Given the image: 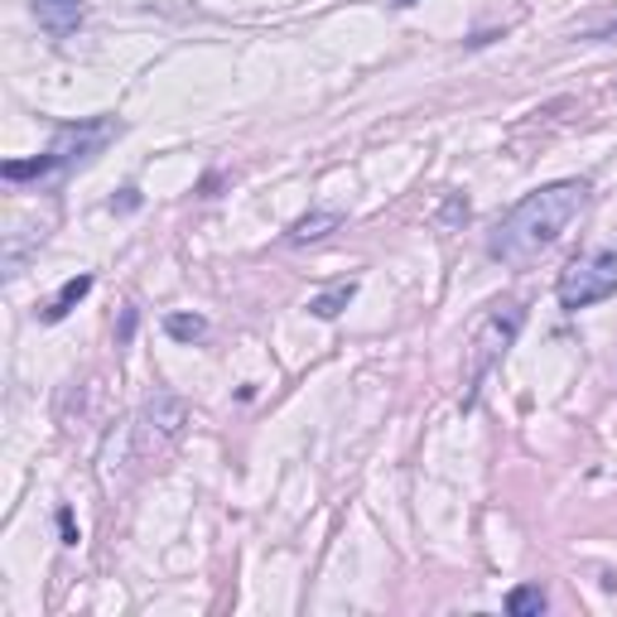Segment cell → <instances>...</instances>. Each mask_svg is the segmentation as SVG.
Returning a JSON list of instances; mask_svg holds the SVG:
<instances>
[{
  "label": "cell",
  "mask_w": 617,
  "mask_h": 617,
  "mask_svg": "<svg viewBox=\"0 0 617 617\" xmlns=\"http://www.w3.org/2000/svg\"><path fill=\"white\" fill-rule=\"evenodd\" d=\"M560 305L570 313H579L598 299H613L617 295V252H588V256H574L570 266L560 270V285H555Z\"/></svg>",
  "instance_id": "4"
},
{
  "label": "cell",
  "mask_w": 617,
  "mask_h": 617,
  "mask_svg": "<svg viewBox=\"0 0 617 617\" xmlns=\"http://www.w3.org/2000/svg\"><path fill=\"white\" fill-rule=\"evenodd\" d=\"M183 425H189V405L179 396H155L136 419V454H160L164 444L179 439Z\"/></svg>",
  "instance_id": "5"
},
{
  "label": "cell",
  "mask_w": 617,
  "mask_h": 617,
  "mask_svg": "<svg viewBox=\"0 0 617 617\" xmlns=\"http://www.w3.org/2000/svg\"><path fill=\"white\" fill-rule=\"evenodd\" d=\"M338 227H343V213H309V217H299L290 227V242L305 246V242H319V236L338 232Z\"/></svg>",
  "instance_id": "9"
},
{
  "label": "cell",
  "mask_w": 617,
  "mask_h": 617,
  "mask_svg": "<svg viewBox=\"0 0 617 617\" xmlns=\"http://www.w3.org/2000/svg\"><path fill=\"white\" fill-rule=\"evenodd\" d=\"M58 526H63V541L77 545V531H73V511H58Z\"/></svg>",
  "instance_id": "13"
},
{
  "label": "cell",
  "mask_w": 617,
  "mask_h": 617,
  "mask_svg": "<svg viewBox=\"0 0 617 617\" xmlns=\"http://www.w3.org/2000/svg\"><path fill=\"white\" fill-rule=\"evenodd\" d=\"M579 39H617V6L613 10H603V15H594V20H579V30H574Z\"/></svg>",
  "instance_id": "12"
},
{
  "label": "cell",
  "mask_w": 617,
  "mask_h": 617,
  "mask_svg": "<svg viewBox=\"0 0 617 617\" xmlns=\"http://www.w3.org/2000/svg\"><path fill=\"white\" fill-rule=\"evenodd\" d=\"M588 199H594V189H588L584 179H560V183H545V189L526 193V199L517 208H507L502 222L492 227L488 256L502 260V266H531L535 256H545L550 246L584 217Z\"/></svg>",
  "instance_id": "1"
},
{
  "label": "cell",
  "mask_w": 617,
  "mask_h": 617,
  "mask_svg": "<svg viewBox=\"0 0 617 617\" xmlns=\"http://www.w3.org/2000/svg\"><path fill=\"white\" fill-rule=\"evenodd\" d=\"M121 121L116 116H87V121L77 126H63L54 140H49L44 155H34V160H10L0 174H6L10 183H49V179H63L73 174V169H87L92 160H97L102 150L111 146L116 136H121Z\"/></svg>",
  "instance_id": "2"
},
{
  "label": "cell",
  "mask_w": 617,
  "mask_h": 617,
  "mask_svg": "<svg viewBox=\"0 0 617 617\" xmlns=\"http://www.w3.org/2000/svg\"><path fill=\"white\" fill-rule=\"evenodd\" d=\"M164 328H169V338H179V343H193V338L208 333V323L199 319V313H169Z\"/></svg>",
  "instance_id": "11"
},
{
  "label": "cell",
  "mask_w": 617,
  "mask_h": 617,
  "mask_svg": "<svg viewBox=\"0 0 617 617\" xmlns=\"http://www.w3.org/2000/svg\"><path fill=\"white\" fill-rule=\"evenodd\" d=\"M352 295H358V280H343V285H333V290L313 295L309 299V313H313V319H338V313L352 305Z\"/></svg>",
  "instance_id": "7"
},
{
  "label": "cell",
  "mask_w": 617,
  "mask_h": 617,
  "mask_svg": "<svg viewBox=\"0 0 617 617\" xmlns=\"http://www.w3.org/2000/svg\"><path fill=\"white\" fill-rule=\"evenodd\" d=\"M545 608H550V598H545L541 584H521V588H511L507 594V613L511 617H541Z\"/></svg>",
  "instance_id": "10"
},
{
  "label": "cell",
  "mask_w": 617,
  "mask_h": 617,
  "mask_svg": "<svg viewBox=\"0 0 617 617\" xmlns=\"http://www.w3.org/2000/svg\"><path fill=\"white\" fill-rule=\"evenodd\" d=\"M34 15L54 39H68L83 24V0H34Z\"/></svg>",
  "instance_id": "6"
},
{
  "label": "cell",
  "mask_w": 617,
  "mask_h": 617,
  "mask_svg": "<svg viewBox=\"0 0 617 617\" xmlns=\"http://www.w3.org/2000/svg\"><path fill=\"white\" fill-rule=\"evenodd\" d=\"M521 323H526V309L521 305H497L488 319L478 323V333H472V343H468V362H464V411L478 405L482 382H488L492 366L507 358V348L517 343Z\"/></svg>",
  "instance_id": "3"
},
{
  "label": "cell",
  "mask_w": 617,
  "mask_h": 617,
  "mask_svg": "<svg viewBox=\"0 0 617 617\" xmlns=\"http://www.w3.org/2000/svg\"><path fill=\"white\" fill-rule=\"evenodd\" d=\"M391 6H401V10H411V6H415V0H391Z\"/></svg>",
  "instance_id": "14"
},
{
  "label": "cell",
  "mask_w": 617,
  "mask_h": 617,
  "mask_svg": "<svg viewBox=\"0 0 617 617\" xmlns=\"http://www.w3.org/2000/svg\"><path fill=\"white\" fill-rule=\"evenodd\" d=\"M87 290H92V275H73V280L63 285V290H58L54 299H49V309H44V323H58V319H68V313H73V305H77V299H83Z\"/></svg>",
  "instance_id": "8"
}]
</instances>
